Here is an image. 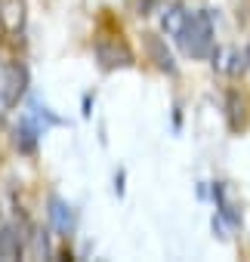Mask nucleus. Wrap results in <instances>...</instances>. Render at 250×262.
<instances>
[{"label": "nucleus", "instance_id": "nucleus-1", "mask_svg": "<svg viewBox=\"0 0 250 262\" xmlns=\"http://www.w3.org/2000/svg\"><path fill=\"white\" fill-rule=\"evenodd\" d=\"M176 43L189 59H207L213 53V16H210V10L189 13L182 31L176 34Z\"/></svg>", "mask_w": 250, "mask_h": 262}, {"label": "nucleus", "instance_id": "nucleus-2", "mask_svg": "<svg viewBox=\"0 0 250 262\" xmlns=\"http://www.w3.org/2000/svg\"><path fill=\"white\" fill-rule=\"evenodd\" d=\"M96 59H99V65H102L105 71L133 65L130 47L123 43V40H117V37H99V40H96Z\"/></svg>", "mask_w": 250, "mask_h": 262}, {"label": "nucleus", "instance_id": "nucleus-3", "mask_svg": "<svg viewBox=\"0 0 250 262\" xmlns=\"http://www.w3.org/2000/svg\"><path fill=\"white\" fill-rule=\"evenodd\" d=\"M25 86H28V71L16 62L7 65L4 77H0V99H4V105H19V99L25 96Z\"/></svg>", "mask_w": 250, "mask_h": 262}, {"label": "nucleus", "instance_id": "nucleus-4", "mask_svg": "<svg viewBox=\"0 0 250 262\" xmlns=\"http://www.w3.org/2000/svg\"><path fill=\"white\" fill-rule=\"evenodd\" d=\"M25 28V0H0V31L16 37Z\"/></svg>", "mask_w": 250, "mask_h": 262}, {"label": "nucleus", "instance_id": "nucleus-5", "mask_svg": "<svg viewBox=\"0 0 250 262\" xmlns=\"http://www.w3.org/2000/svg\"><path fill=\"white\" fill-rule=\"evenodd\" d=\"M145 53H149V59L161 68V71H167V74H176V62H173V56H170V50H167V43L158 37V34H145Z\"/></svg>", "mask_w": 250, "mask_h": 262}, {"label": "nucleus", "instance_id": "nucleus-6", "mask_svg": "<svg viewBox=\"0 0 250 262\" xmlns=\"http://www.w3.org/2000/svg\"><path fill=\"white\" fill-rule=\"evenodd\" d=\"M22 253V234L19 228L7 225V228H0V259H19Z\"/></svg>", "mask_w": 250, "mask_h": 262}, {"label": "nucleus", "instance_id": "nucleus-7", "mask_svg": "<svg viewBox=\"0 0 250 262\" xmlns=\"http://www.w3.org/2000/svg\"><path fill=\"white\" fill-rule=\"evenodd\" d=\"M50 222L59 228V231H71L74 225V216H71V207L59 198H50Z\"/></svg>", "mask_w": 250, "mask_h": 262}, {"label": "nucleus", "instance_id": "nucleus-8", "mask_svg": "<svg viewBox=\"0 0 250 262\" xmlns=\"http://www.w3.org/2000/svg\"><path fill=\"white\" fill-rule=\"evenodd\" d=\"M185 16H189V13L182 10V4H170V7L164 10V16H161V28L176 37V34L182 31V25H185Z\"/></svg>", "mask_w": 250, "mask_h": 262}, {"label": "nucleus", "instance_id": "nucleus-9", "mask_svg": "<svg viewBox=\"0 0 250 262\" xmlns=\"http://www.w3.org/2000/svg\"><path fill=\"white\" fill-rule=\"evenodd\" d=\"M37 133H40V129H37L31 120H22V123L16 126V145H19L22 151H31V148L37 145Z\"/></svg>", "mask_w": 250, "mask_h": 262}, {"label": "nucleus", "instance_id": "nucleus-10", "mask_svg": "<svg viewBox=\"0 0 250 262\" xmlns=\"http://www.w3.org/2000/svg\"><path fill=\"white\" fill-rule=\"evenodd\" d=\"M142 4H145V7H149V4H152V0H142Z\"/></svg>", "mask_w": 250, "mask_h": 262}]
</instances>
